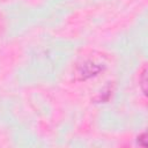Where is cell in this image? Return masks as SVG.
I'll return each instance as SVG.
<instances>
[{"instance_id":"cell-3","label":"cell","mask_w":148,"mask_h":148,"mask_svg":"<svg viewBox=\"0 0 148 148\" xmlns=\"http://www.w3.org/2000/svg\"><path fill=\"white\" fill-rule=\"evenodd\" d=\"M146 134L145 133H142L139 138H138V143L140 145V146H142V147H146Z\"/></svg>"},{"instance_id":"cell-2","label":"cell","mask_w":148,"mask_h":148,"mask_svg":"<svg viewBox=\"0 0 148 148\" xmlns=\"http://www.w3.org/2000/svg\"><path fill=\"white\" fill-rule=\"evenodd\" d=\"M140 86H141V89H142V92L146 95V91H147V69L146 67L142 69L141 74H140Z\"/></svg>"},{"instance_id":"cell-1","label":"cell","mask_w":148,"mask_h":148,"mask_svg":"<svg viewBox=\"0 0 148 148\" xmlns=\"http://www.w3.org/2000/svg\"><path fill=\"white\" fill-rule=\"evenodd\" d=\"M101 71H102V66H99L98 64H95L92 61H87L77 68L79 80H87L91 76L97 75Z\"/></svg>"}]
</instances>
